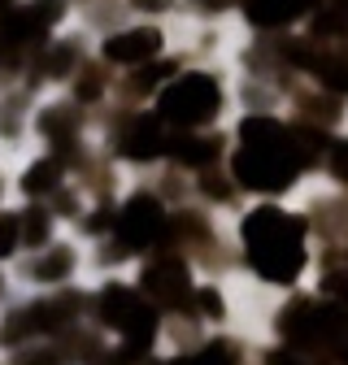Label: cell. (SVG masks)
Instances as JSON below:
<instances>
[{
  "label": "cell",
  "instance_id": "9",
  "mask_svg": "<svg viewBox=\"0 0 348 365\" xmlns=\"http://www.w3.org/2000/svg\"><path fill=\"white\" fill-rule=\"evenodd\" d=\"M18 240H22V235H18V222H14V217H0V257H9V252L18 248Z\"/></svg>",
  "mask_w": 348,
  "mask_h": 365
},
{
  "label": "cell",
  "instance_id": "3",
  "mask_svg": "<svg viewBox=\"0 0 348 365\" xmlns=\"http://www.w3.org/2000/svg\"><path fill=\"white\" fill-rule=\"evenodd\" d=\"M157 48H161V35L157 31H122V35H113L105 43L109 61H118V66H135V61L153 57Z\"/></svg>",
  "mask_w": 348,
  "mask_h": 365
},
{
  "label": "cell",
  "instance_id": "10",
  "mask_svg": "<svg viewBox=\"0 0 348 365\" xmlns=\"http://www.w3.org/2000/svg\"><path fill=\"white\" fill-rule=\"evenodd\" d=\"M66 269H70V252H53L48 261L39 265V279H61Z\"/></svg>",
  "mask_w": 348,
  "mask_h": 365
},
{
  "label": "cell",
  "instance_id": "2",
  "mask_svg": "<svg viewBox=\"0 0 348 365\" xmlns=\"http://www.w3.org/2000/svg\"><path fill=\"white\" fill-rule=\"evenodd\" d=\"M218 105H222V91H218V83H213L209 74H188V78L170 83V87L161 91L157 113H161V118H170V122L192 126V122L213 118V113H218Z\"/></svg>",
  "mask_w": 348,
  "mask_h": 365
},
{
  "label": "cell",
  "instance_id": "7",
  "mask_svg": "<svg viewBox=\"0 0 348 365\" xmlns=\"http://www.w3.org/2000/svg\"><path fill=\"white\" fill-rule=\"evenodd\" d=\"M18 235H22V244H44V235H48V222H44L39 209H31V213L18 222Z\"/></svg>",
  "mask_w": 348,
  "mask_h": 365
},
{
  "label": "cell",
  "instance_id": "5",
  "mask_svg": "<svg viewBox=\"0 0 348 365\" xmlns=\"http://www.w3.org/2000/svg\"><path fill=\"white\" fill-rule=\"evenodd\" d=\"M122 153L135 157V161L161 153V130H157V122H135V126H130V135L122 140Z\"/></svg>",
  "mask_w": 348,
  "mask_h": 365
},
{
  "label": "cell",
  "instance_id": "8",
  "mask_svg": "<svg viewBox=\"0 0 348 365\" xmlns=\"http://www.w3.org/2000/svg\"><path fill=\"white\" fill-rule=\"evenodd\" d=\"M53 174H57V165H53V161H39V165H31V170H26L22 187H26V192H48V187H53Z\"/></svg>",
  "mask_w": 348,
  "mask_h": 365
},
{
  "label": "cell",
  "instance_id": "4",
  "mask_svg": "<svg viewBox=\"0 0 348 365\" xmlns=\"http://www.w3.org/2000/svg\"><path fill=\"white\" fill-rule=\"evenodd\" d=\"M157 226H161V213H157V205L153 200H130L126 205V213H122V235L130 240V244H148L153 235H157Z\"/></svg>",
  "mask_w": 348,
  "mask_h": 365
},
{
  "label": "cell",
  "instance_id": "12",
  "mask_svg": "<svg viewBox=\"0 0 348 365\" xmlns=\"http://www.w3.org/2000/svg\"><path fill=\"white\" fill-rule=\"evenodd\" d=\"M135 5H140V9H165L170 0H135Z\"/></svg>",
  "mask_w": 348,
  "mask_h": 365
},
{
  "label": "cell",
  "instance_id": "1",
  "mask_svg": "<svg viewBox=\"0 0 348 365\" xmlns=\"http://www.w3.org/2000/svg\"><path fill=\"white\" fill-rule=\"evenodd\" d=\"M244 240L252 248L257 269L270 283H287L296 279V269L304 265V248H300V222L283 217L279 209H261L244 222Z\"/></svg>",
  "mask_w": 348,
  "mask_h": 365
},
{
  "label": "cell",
  "instance_id": "6",
  "mask_svg": "<svg viewBox=\"0 0 348 365\" xmlns=\"http://www.w3.org/2000/svg\"><path fill=\"white\" fill-rule=\"evenodd\" d=\"M148 283L165 296V300H183L188 296V274L174 265V261H165V265H157L153 274H148Z\"/></svg>",
  "mask_w": 348,
  "mask_h": 365
},
{
  "label": "cell",
  "instance_id": "11",
  "mask_svg": "<svg viewBox=\"0 0 348 365\" xmlns=\"http://www.w3.org/2000/svg\"><path fill=\"white\" fill-rule=\"evenodd\" d=\"M174 365H231V356H227L222 348H209V352H196V356H188V361H174Z\"/></svg>",
  "mask_w": 348,
  "mask_h": 365
}]
</instances>
